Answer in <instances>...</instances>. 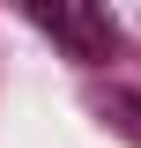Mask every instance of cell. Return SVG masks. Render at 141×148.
Instances as JSON below:
<instances>
[{"mask_svg": "<svg viewBox=\"0 0 141 148\" xmlns=\"http://www.w3.org/2000/svg\"><path fill=\"white\" fill-rule=\"evenodd\" d=\"M104 119H111L119 133H134V141H141V96H134V89H111V96H104Z\"/></svg>", "mask_w": 141, "mask_h": 148, "instance_id": "cell-2", "label": "cell"}, {"mask_svg": "<svg viewBox=\"0 0 141 148\" xmlns=\"http://www.w3.org/2000/svg\"><path fill=\"white\" fill-rule=\"evenodd\" d=\"M30 22L45 37H59L82 67H104L111 52H119V30H111V15L104 8H82V0H67V8H30Z\"/></svg>", "mask_w": 141, "mask_h": 148, "instance_id": "cell-1", "label": "cell"}]
</instances>
